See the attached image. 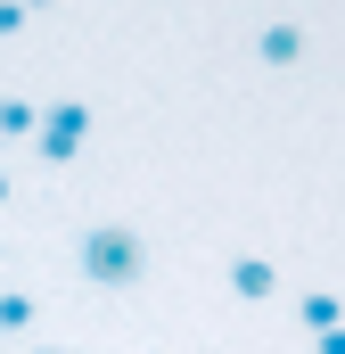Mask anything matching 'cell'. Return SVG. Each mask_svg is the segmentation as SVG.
<instances>
[{"label": "cell", "instance_id": "6da1fadb", "mask_svg": "<svg viewBox=\"0 0 345 354\" xmlns=\"http://www.w3.org/2000/svg\"><path fill=\"white\" fill-rule=\"evenodd\" d=\"M132 264H140V256H132V239H124V231L90 239V272H99V280H132Z\"/></svg>", "mask_w": 345, "mask_h": 354}]
</instances>
